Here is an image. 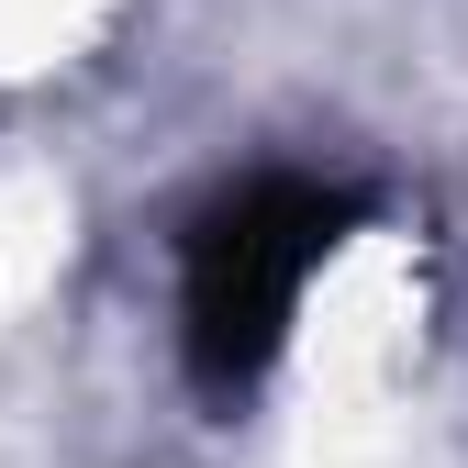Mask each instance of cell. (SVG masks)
I'll return each instance as SVG.
<instances>
[{
	"instance_id": "6da1fadb",
	"label": "cell",
	"mask_w": 468,
	"mask_h": 468,
	"mask_svg": "<svg viewBox=\"0 0 468 468\" xmlns=\"http://www.w3.org/2000/svg\"><path fill=\"white\" fill-rule=\"evenodd\" d=\"M357 223H368L357 190L279 179V167L190 212V234H179V368H190L201 401L234 413L279 368L290 324H302V290L324 279V257Z\"/></svg>"
}]
</instances>
